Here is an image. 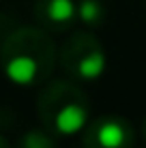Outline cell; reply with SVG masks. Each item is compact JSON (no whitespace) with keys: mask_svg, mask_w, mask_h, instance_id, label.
I'll list each match as a JSON object with an SVG mask.
<instances>
[{"mask_svg":"<svg viewBox=\"0 0 146 148\" xmlns=\"http://www.w3.org/2000/svg\"><path fill=\"white\" fill-rule=\"evenodd\" d=\"M56 47L41 28H17L0 45V64L13 84L32 86L47 79L56 64Z\"/></svg>","mask_w":146,"mask_h":148,"instance_id":"6da1fadb","label":"cell"},{"mask_svg":"<svg viewBox=\"0 0 146 148\" xmlns=\"http://www.w3.org/2000/svg\"><path fill=\"white\" fill-rule=\"evenodd\" d=\"M39 118L54 135H75L88 125V97L71 82H52L37 101Z\"/></svg>","mask_w":146,"mask_h":148,"instance_id":"7a4b0ae2","label":"cell"},{"mask_svg":"<svg viewBox=\"0 0 146 148\" xmlns=\"http://www.w3.org/2000/svg\"><path fill=\"white\" fill-rule=\"evenodd\" d=\"M58 60L71 77L82 82L97 79L108 64L103 45L90 32H73L71 37H67L58 52Z\"/></svg>","mask_w":146,"mask_h":148,"instance_id":"3957f363","label":"cell"},{"mask_svg":"<svg viewBox=\"0 0 146 148\" xmlns=\"http://www.w3.org/2000/svg\"><path fill=\"white\" fill-rule=\"evenodd\" d=\"M84 148H133V127L120 116H103L88 122L82 135Z\"/></svg>","mask_w":146,"mask_h":148,"instance_id":"277c9868","label":"cell"},{"mask_svg":"<svg viewBox=\"0 0 146 148\" xmlns=\"http://www.w3.org/2000/svg\"><path fill=\"white\" fill-rule=\"evenodd\" d=\"M34 17L45 28L60 30L77 17V4L73 0H37Z\"/></svg>","mask_w":146,"mask_h":148,"instance_id":"5b68a950","label":"cell"},{"mask_svg":"<svg viewBox=\"0 0 146 148\" xmlns=\"http://www.w3.org/2000/svg\"><path fill=\"white\" fill-rule=\"evenodd\" d=\"M15 148H58L56 144V135L52 131H43V129H30L17 140Z\"/></svg>","mask_w":146,"mask_h":148,"instance_id":"8992f818","label":"cell"},{"mask_svg":"<svg viewBox=\"0 0 146 148\" xmlns=\"http://www.w3.org/2000/svg\"><path fill=\"white\" fill-rule=\"evenodd\" d=\"M77 17L86 26H101L105 19V7L101 0H80L77 2Z\"/></svg>","mask_w":146,"mask_h":148,"instance_id":"52a82bcc","label":"cell"},{"mask_svg":"<svg viewBox=\"0 0 146 148\" xmlns=\"http://www.w3.org/2000/svg\"><path fill=\"white\" fill-rule=\"evenodd\" d=\"M11 32V19L7 17V15L0 13V45H2V41L7 39V34Z\"/></svg>","mask_w":146,"mask_h":148,"instance_id":"ba28073f","label":"cell"},{"mask_svg":"<svg viewBox=\"0 0 146 148\" xmlns=\"http://www.w3.org/2000/svg\"><path fill=\"white\" fill-rule=\"evenodd\" d=\"M0 148H11V146H9V142H7V140H4V137H2V135H0Z\"/></svg>","mask_w":146,"mask_h":148,"instance_id":"9c48e42d","label":"cell"},{"mask_svg":"<svg viewBox=\"0 0 146 148\" xmlns=\"http://www.w3.org/2000/svg\"><path fill=\"white\" fill-rule=\"evenodd\" d=\"M142 131H144V137H146V118H144V122H142Z\"/></svg>","mask_w":146,"mask_h":148,"instance_id":"30bf717a","label":"cell"}]
</instances>
